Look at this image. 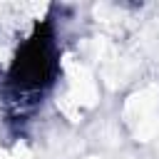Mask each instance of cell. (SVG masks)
<instances>
[{
    "instance_id": "6da1fadb",
    "label": "cell",
    "mask_w": 159,
    "mask_h": 159,
    "mask_svg": "<svg viewBox=\"0 0 159 159\" xmlns=\"http://www.w3.org/2000/svg\"><path fill=\"white\" fill-rule=\"evenodd\" d=\"M15 77L22 87H40V82H45V77L50 75V47L45 40H32L30 45H25L22 55L17 57L15 65Z\"/></svg>"
}]
</instances>
